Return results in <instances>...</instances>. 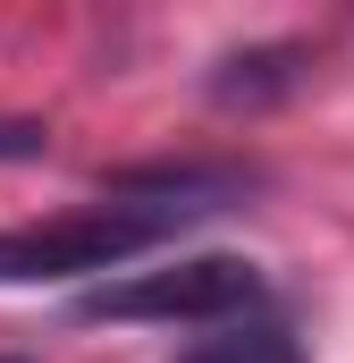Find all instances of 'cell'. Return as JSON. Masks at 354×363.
Returning <instances> with one entry per match:
<instances>
[{"label":"cell","instance_id":"cell-1","mask_svg":"<svg viewBox=\"0 0 354 363\" xmlns=\"http://www.w3.org/2000/svg\"><path fill=\"white\" fill-rule=\"evenodd\" d=\"M211 194H236V178H202V169H177L152 178V194H110L85 211H59V220H17L0 228V287H59V279H93V271H127L144 254H161L185 220L219 211Z\"/></svg>","mask_w":354,"mask_h":363},{"label":"cell","instance_id":"cell-2","mask_svg":"<svg viewBox=\"0 0 354 363\" xmlns=\"http://www.w3.org/2000/svg\"><path fill=\"white\" fill-rule=\"evenodd\" d=\"M85 321H194V330H219V321H245L262 313V271L236 262V254H177V262H152V271L101 279L85 304Z\"/></svg>","mask_w":354,"mask_h":363},{"label":"cell","instance_id":"cell-3","mask_svg":"<svg viewBox=\"0 0 354 363\" xmlns=\"http://www.w3.org/2000/svg\"><path fill=\"white\" fill-rule=\"evenodd\" d=\"M177 363H304V338L270 313H245V321H219L211 338H194Z\"/></svg>","mask_w":354,"mask_h":363},{"label":"cell","instance_id":"cell-4","mask_svg":"<svg viewBox=\"0 0 354 363\" xmlns=\"http://www.w3.org/2000/svg\"><path fill=\"white\" fill-rule=\"evenodd\" d=\"M0 363H17V355H0Z\"/></svg>","mask_w":354,"mask_h":363}]
</instances>
